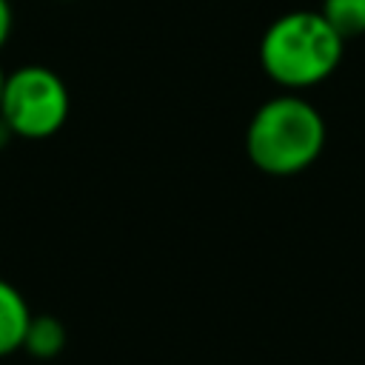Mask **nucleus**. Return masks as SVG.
Returning <instances> with one entry per match:
<instances>
[{"label":"nucleus","mask_w":365,"mask_h":365,"mask_svg":"<svg viewBox=\"0 0 365 365\" xmlns=\"http://www.w3.org/2000/svg\"><path fill=\"white\" fill-rule=\"evenodd\" d=\"M325 148V120L299 94L265 100L248 120L245 154L268 177H294L311 168Z\"/></svg>","instance_id":"1"},{"label":"nucleus","mask_w":365,"mask_h":365,"mask_svg":"<svg viewBox=\"0 0 365 365\" xmlns=\"http://www.w3.org/2000/svg\"><path fill=\"white\" fill-rule=\"evenodd\" d=\"M345 40L319 11H285L259 40V66L282 88L299 91L328 80L342 60Z\"/></svg>","instance_id":"2"},{"label":"nucleus","mask_w":365,"mask_h":365,"mask_svg":"<svg viewBox=\"0 0 365 365\" xmlns=\"http://www.w3.org/2000/svg\"><path fill=\"white\" fill-rule=\"evenodd\" d=\"M68 111V86L54 68L29 63L6 74L0 117L9 125L11 137L48 140L66 125Z\"/></svg>","instance_id":"3"},{"label":"nucleus","mask_w":365,"mask_h":365,"mask_svg":"<svg viewBox=\"0 0 365 365\" xmlns=\"http://www.w3.org/2000/svg\"><path fill=\"white\" fill-rule=\"evenodd\" d=\"M31 319L26 297L0 277V356H9L23 348V336Z\"/></svg>","instance_id":"4"},{"label":"nucleus","mask_w":365,"mask_h":365,"mask_svg":"<svg viewBox=\"0 0 365 365\" xmlns=\"http://www.w3.org/2000/svg\"><path fill=\"white\" fill-rule=\"evenodd\" d=\"M66 342H68V328L63 325V319L51 314H31L20 351H26L34 359H54L63 354Z\"/></svg>","instance_id":"5"},{"label":"nucleus","mask_w":365,"mask_h":365,"mask_svg":"<svg viewBox=\"0 0 365 365\" xmlns=\"http://www.w3.org/2000/svg\"><path fill=\"white\" fill-rule=\"evenodd\" d=\"M319 14L342 40L365 34V0H322Z\"/></svg>","instance_id":"6"},{"label":"nucleus","mask_w":365,"mask_h":365,"mask_svg":"<svg viewBox=\"0 0 365 365\" xmlns=\"http://www.w3.org/2000/svg\"><path fill=\"white\" fill-rule=\"evenodd\" d=\"M11 23H14L11 3H9V0H0V48L6 46V40H9V34H11Z\"/></svg>","instance_id":"7"},{"label":"nucleus","mask_w":365,"mask_h":365,"mask_svg":"<svg viewBox=\"0 0 365 365\" xmlns=\"http://www.w3.org/2000/svg\"><path fill=\"white\" fill-rule=\"evenodd\" d=\"M9 140H11V131H9V125H6V123H3V117H0V148H3Z\"/></svg>","instance_id":"8"},{"label":"nucleus","mask_w":365,"mask_h":365,"mask_svg":"<svg viewBox=\"0 0 365 365\" xmlns=\"http://www.w3.org/2000/svg\"><path fill=\"white\" fill-rule=\"evenodd\" d=\"M6 74L9 71H3V66H0V100H3V88H6Z\"/></svg>","instance_id":"9"}]
</instances>
